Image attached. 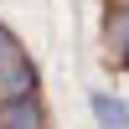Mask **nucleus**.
<instances>
[{"mask_svg": "<svg viewBox=\"0 0 129 129\" xmlns=\"http://www.w3.org/2000/svg\"><path fill=\"white\" fill-rule=\"evenodd\" d=\"M103 47H109L114 62L124 57V47H129V0L109 5V21H103Z\"/></svg>", "mask_w": 129, "mask_h": 129, "instance_id": "3", "label": "nucleus"}, {"mask_svg": "<svg viewBox=\"0 0 129 129\" xmlns=\"http://www.w3.org/2000/svg\"><path fill=\"white\" fill-rule=\"evenodd\" d=\"M93 119L98 129H129V103L114 93H93Z\"/></svg>", "mask_w": 129, "mask_h": 129, "instance_id": "4", "label": "nucleus"}, {"mask_svg": "<svg viewBox=\"0 0 129 129\" xmlns=\"http://www.w3.org/2000/svg\"><path fill=\"white\" fill-rule=\"evenodd\" d=\"M31 93H41V72L26 57V47H21L16 57L0 62V98H31Z\"/></svg>", "mask_w": 129, "mask_h": 129, "instance_id": "1", "label": "nucleus"}, {"mask_svg": "<svg viewBox=\"0 0 129 129\" xmlns=\"http://www.w3.org/2000/svg\"><path fill=\"white\" fill-rule=\"evenodd\" d=\"M119 67H129V47H124V57H119Z\"/></svg>", "mask_w": 129, "mask_h": 129, "instance_id": "5", "label": "nucleus"}, {"mask_svg": "<svg viewBox=\"0 0 129 129\" xmlns=\"http://www.w3.org/2000/svg\"><path fill=\"white\" fill-rule=\"evenodd\" d=\"M0 129H47L41 93H31V98H0Z\"/></svg>", "mask_w": 129, "mask_h": 129, "instance_id": "2", "label": "nucleus"}]
</instances>
